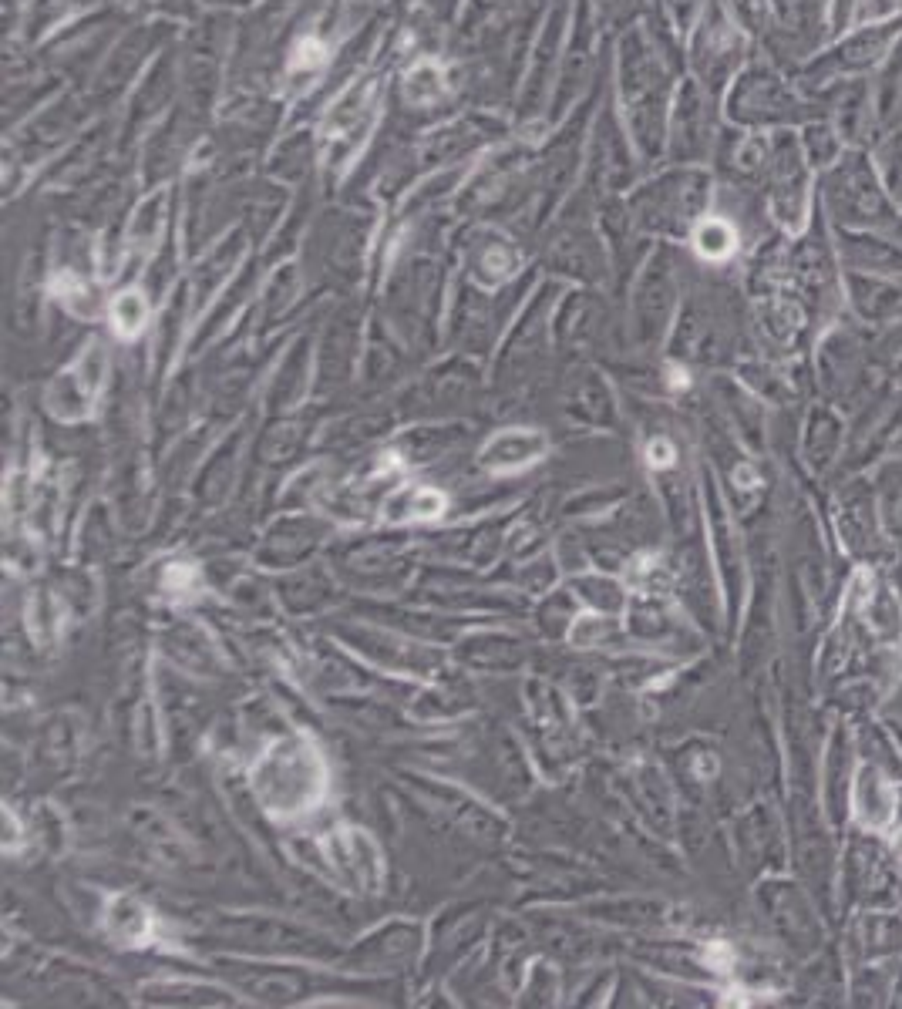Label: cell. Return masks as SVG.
Instances as JSON below:
<instances>
[{"instance_id":"cell-3","label":"cell","mask_w":902,"mask_h":1009,"mask_svg":"<svg viewBox=\"0 0 902 1009\" xmlns=\"http://www.w3.org/2000/svg\"><path fill=\"white\" fill-rule=\"evenodd\" d=\"M859 818L869 828H886L892 821V791L879 781L876 771L859 774Z\"/></svg>"},{"instance_id":"cell-4","label":"cell","mask_w":902,"mask_h":1009,"mask_svg":"<svg viewBox=\"0 0 902 1009\" xmlns=\"http://www.w3.org/2000/svg\"><path fill=\"white\" fill-rule=\"evenodd\" d=\"M108 932H112L115 939H122L125 946L145 942V936H149V912H145V905H138L135 899H128V895L115 899L112 909H108Z\"/></svg>"},{"instance_id":"cell-6","label":"cell","mask_w":902,"mask_h":1009,"mask_svg":"<svg viewBox=\"0 0 902 1009\" xmlns=\"http://www.w3.org/2000/svg\"><path fill=\"white\" fill-rule=\"evenodd\" d=\"M115 317H118V327H122L125 333H135L138 327H142V320H145L142 300H138L135 293H125L122 300L115 303Z\"/></svg>"},{"instance_id":"cell-2","label":"cell","mask_w":902,"mask_h":1009,"mask_svg":"<svg viewBox=\"0 0 902 1009\" xmlns=\"http://www.w3.org/2000/svg\"><path fill=\"white\" fill-rule=\"evenodd\" d=\"M542 448H546V441H542V434H536V431H505V434H499V438H492L489 444H485L482 465L489 471L526 468L542 455Z\"/></svg>"},{"instance_id":"cell-1","label":"cell","mask_w":902,"mask_h":1009,"mask_svg":"<svg viewBox=\"0 0 902 1009\" xmlns=\"http://www.w3.org/2000/svg\"><path fill=\"white\" fill-rule=\"evenodd\" d=\"M253 781L276 814H297L324 794V764L307 740H283L256 764Z\"/></svg>"},{"instance_id":"cell-5","label":"cell","mask_w":902,"mask_h":1009,"mask_svg":"<svg viewBox=\"0 0 902 1009\" xmlns=\"http://www.w3.org/2000/svg\"><path fill=\"white\" fill-rule=\"evenodd\" d=\"M734 246H738V233H734V229L721 219H707L704 226L697 229V249H701V256H707V259L731 256Z\"/></svg>"},{"instance_id":"cell-7","label":"cell","mask_w":902,"mask_h":1009,"mask_svg":"<svg viewBox=\"0 0 902 1009\" xmlns=\"http://www.w3.org/2000/svg\"><path fill=\"white\" fill-rule=\"evenodd\" d=\"M674 461V448H670L667 441H657V444H650V465L653 468H664Z\"/></svg>"}]
</instances>
